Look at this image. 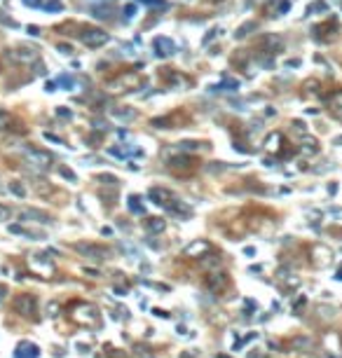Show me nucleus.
Here are the masks:
<instances>
[{"label": "nucleus", "mask_w": 342, "mask_h": 358, "mask_svg": "<svg viewBox=\"0 0 342 358\" xmlns=\"http://www.w3.org/2000/svg\"><path fill=\"white\" fill-rule=\"evenodd\" d=\"M216 358H232V356H227V353H220V356H216Z\"/></svg>", "instance_id": "obj_39"}, {"label": "nucleus", "mask_w": 342, "mask_h": 358, "mask_svg": "<svg viewBox=\"0 0 342 358\" xmlns=\"http://www.w3.org/2000/svg\"><path fill=\"white\" fill-rule=\"evenodd\" d=\"M70 318L82 328H101V311L92 302H73L70 304Z\"/></svg>", "instance_id": "obj_1"}, {"label": "nucleus", "mask_w": 342, "mask_h": 358, "mask_svg": "<svg viewBox=\"0 0 342 358\" xmlns=\"http://www.w3.org/2000/svg\"><path fill=\"white\" fill-rule=\"evenodd\" d=\"M136 82H138L136 75H124V77H120V80L115 82L117 87H120L117 92H127V89H131V84H136Z\"/></svg>", "instance_id": "obj_21"}, {"label": "nucleus", "mask_w": 342, "mask_h": 358, "mask_svg": "<svg viewBox=\"0 0 342 358\" xmlns=\"http://www.w3.org/2000/svg\"><path fill=\"white\" fill-rule=\"evenodd\" d=\"M166 211H169L171 216H176V218H190L192 216L190 206H188L185 202H178V199H171L169 206H166Z\"/></svg>", "instance_id": "obj_13"}, {"label": "nucleus", "mask_w": 342, "mask_h": 358, "mask_svg": "<svg viewBox=\"0 0 342 358\" xmlns=\"http://www.w3.org/2000/svg\"><path fill=\"white\" fill-rule=\"evenodd\" d=\"M145 230L150 232V234H159V232L166 230V220H162V218H148L145 220Z\"/></svg>", "instance_id": "obj_18"}, {"label": "nucleus", "mask_w": 342, "mask_h": 358, "mask_svg": "<svg viewBox=\"0 0 342 358\" xmlns=\"http://www.w3.org/2000/svg\"><path fill=\"white\" fill-rule=\"evenodd\" d=\"M38 356H40V349H38L33 342H19V344H17L14 358H38Z\"/></svg>", "instance_id": "obj_11"}, {"label": "nucleus", "mask_w": 342, "mask_h": 358, "mask_svg": "<svg viewBox=\"0 0 342 358\" xmlns=\"http://www.w3.org/2000/svg\"><path fill=\"white\" fill-rule=\"evenodd\" d=\"M211 253V243L204 241V239H197V241H192L190 246H185L183 248V255L185 257H192V260H202Z\"/></svg>", "instance_id": "obj_8"}, {"label": "nucleus", "mask_w": 342, "mask_h": 358, "mask_svg": "<svg viewBox=\"0 0 342 358\" xmlns=\"http://www.w3.org/2000/svg\"><path fill=\"white\" fill-rule=\"evenodd\" d=\"M155 47L159 49V54H162V56L174 54V42L166 40V38H157V40H155Z\"/></svg>", "instance_id": "obj_20"}, {"label": "nucleus", "mask_w": 342, "mask_h": 358, "mask_svg": "<svg viewBox=\"0 0 342 358\" xmlns=\"http://www.w3.org/2000/svg\"><path fill=\"white\" fill-rule=\"evenodd\" d=\"M326 103H328V108L335 113V115H342V89L340 92H333V94L326 99Z\"/></svg>", "instance_id": "obj_19"}, {"label": "nucleus", "mask_w": 342, "mask_h": 358, "mask_svg": "<svg viewBox=\"0 0 342 358\" xmlns=\"http://www.w3.org/2000/svg\"><path fill=\"white\" fill-rule=\"evenodd\" d=\"M316 138H312V136H305V138H302V152H305V155H314L316 152Z\"/></svg>", "instance_id": "obj_23"}, {"label": "nucleus", "mask_w": 342, "mask_h": 358, "mask_svg": "<svg viewBox=\"0 0 342 358\" xmlns=\"http://www.w3.org/2000/svg\"><path fill=\"white\" fill-rule=\"evenodd\" d=\"M110 358H129V356H127V351H122V349H110Z\"/></svg>", "instance_id": "obj_31"}, {"label": "nucleus", "mask_w": 342, "mask_h": 358, "mask_svg": "<svg viewBox=\"0 0 342 358\" xmlns=\"http://www.w3.org/2000/svg\"><path fill=\"white\" fill-rule=\"evenodd\" d=\"M10 216H12V211L7 209V206H3V204H0V220H7Z\"/></svg>", "instance_id": "obj_32"}, {"label": "nucleus", "mask_w": 342, "mask_h": 358, "mask_svg": "<svg viewBox=\"0 0 342 358\" xmlns=\"http://www.w3.org/2000/svg\"><path fill=\"white\" fill-rule=\"evenodd\" d=\"M96 181L99 183H103V185H108V188H115L117 190V176H110V173H99V176H96Z\"/></svg>", "instance_id": "obj_24"}, {"label": "nucleus", "mask_w": 342, "mask_h": 358, "mask_svg": "<svg viewBox=\"0 0 342 358\" xmlns=\"http://www.w3.org/2000/svg\"><path fill=\"white\" fill-rule=\"evenodd\" d=\"M0 129H5V131H24V124H19L17 117L0 108Z\"/></svg>", "instance_id": "obj_10"}, {"label": "nucleus", "mask_w": 342, "mask_h": 358, "mask_svg": "<svg viewBox=\"0 0 342 358\" xmlns=\"http://www.w3.org/2000/svg\"><path fill=\"white\" fill-rule=\"evenodd\" d=\"M152 314H157V316H162V318L169 316V314H166V311H162V309H152Z\"/></svg>", "instance_id": "obj_37"}, {"label": "nucleus", "mask_w": 342, "mask_h": 358, "mask_svg": "<svg viewBox=\"0 0 342 358\" xmlns=\"http://www.w3.org/2000/svg\"><path fill=\"white\" fill-rule=\"evenodd\" d=\"M35 192L42 197H47V195H52V188H49L45 181H40V183H35Z\"/></svg>", "instance_id": "obj_27"}, {"label": "nucleus", "mask_w": 342, "mask_h": 358, "mask_svg": "<svg viewBox=\"0 0 342 358\" xmlns=\"http://www.w3.org/2000/svg\"><path fill=\"white\" fill-rule=\"evenodd\" d=\"M293 344H295V346H309V339H307V337H305V339L298 337V339H293Z\"/></svg>", "instance_id": "obj_34"}, {"label": "nucleus", "mask_w": 342, "mask_h": 358, "mask_svg": "<svg viewBox=\"0 0 342 358\" xmlns=\"http://www.w3.org/2000/svg\"><path fill=\"white\" fill-rule=\"evenodd\" d=\"M309 257H312V264H314L316 270H326V267L333 264V250H330L326 243H316V246H312Z\"/></svg>", "instance_id": "obj_4"}, {"label": "nucleus", "mask_w": 342, "mask_h": 358, "mask_svg": "<svg viewBox=\"0 0 342 358\" xmlns=\"http://www.w3.org/2000/svg\"><path fill=\"white\" fill-rule=\"evenodd\" d=\"M129 211H131V213H136V216H143V213H145V206L141 204V197H136V195L129 197Z\"/></svg>", "instance_id": "obj_22"}, {"label": "nucleus", "mask_w": 342, "mask_h": 358, "mask_svg": "<svg viewBox=\"0 0 342 358\" xmlns=\"http://www.w3.org/2000/svg\"><path fill=\"white\" fill-rule=\"evenodd\" d=\"M305 304H307V298H305V295H298V298H295V302H293V314H298V311H300Z\"/></svg>", "instance_id": "obj_29"}, {"label": "nucleus", "mask_w": 342, "mask_h": 358, "mask_svg": "<svg viewBox=\"0 0 342 358\" xmlns=\"http://www.w3.org/2000/svg\"><path fill=\"white\" fill-rule=\"evenodd\" d=\"M169 169L178 176H183V173H192V171L197 169V159H192L190 155H178V157H171L169 159Z\"/></svg>", "instance_id": "obj_7"}, {"label": "nucleus", "mask_w": 342, "mask_h": 358, "mask_svg": "<svg viewBox=\"0 0 342 358\" xmlns=\"http://www.w3.org/2000/svg\"><path fill=\"white\" fill-rule=\"evenodd\" d=\"M59 173H61L63 178H68V181H73V183L77 181V176H75V173H73L70 169H66V166H59Z\"/></svg>", "instance_id": "obj_30"}, {"label": "nucleus", "mask_w": 342, "mask_h": 358, "mask_svg": "<svg viewBox=\"0 0 342 358\" xmlns=\"http://www.w3.org/2000/svg\"><path fill=\"white\" fill-rule=\"evenodd\" d=\"M73 248H75L80 255L89 257V260H99V262H103V260H108L110 257V248L99 246V243H75Z\"/></svg>", "instance_id": "obj_5"}, {"label": "nucleus", "mask_w": 342, "mask_h": 358, "mask_svg": "<svg viewBox=\"0 0 342 358\" xmlns=\"http://www.w3.org/2000/svg\"><path fill=\"white\" fill-rule=\"evenodd\" d=\"M227 284H230V279H227L225 272H209L204 279V286L213 295H223L227 291Z\"/></svg>", "instance_id": "obj_6"}, {"label": "nucleus", "mask_w": 342, "mask_h": 358, "mask_svg": "<svg viewBox=\"0 0 342 358\" xmlns=\"http://www.w3.org/2000/svg\"><path fill=\"white\" fill-rule=\"evenodd\" d=\"M10 232L19 234V237H26V239H45V232L31 230V227H24V225H10Z\"/></svg>", "instance_id": "obj_16"}, {"label": "nucleus", "mask_w": 342, "mask_h": 358, "mask_svg": "<svg viewBox=\"0 0 342 358\" xmlns=\"http://www.w3.org/2000/svg\"><path fill=\"white\" fill-rule=\"evenodd\" d=\"M26 159L33 164V166H38V169H49V166H52V162H54L49 152H45V150H38V148H28L26 150Z\"/></svg>", "instance_id": "obj_9"}, {"label": "nucleus", "mask_w": 342, "mask_h": 358, "mask_svg": "<svg viewBox=\"0 0 342 358\" xmlns=\"http://www.w3.org/2000/svg\"><path fill=\"white\" fill-rule=\"evenodd\" d=\"M134 353H136L138 358H152L150 349H148V346H143V344H136V346H134Z\"/></svg>", "instance_id": "obj_28"}, {"label": "nucleus", "mask_w": 342, "mask_h": 358, "mask_svg": "<svg viewBox=\"0 0 342 358\" xmlns=\"http://www.w3.org/2000/svg\"><path fill=\"white\" fill-rule=\"evenodd\" d=\"M56 311H59V304H56V302H49V307H47V316H56Z\"/></svg>", "instance_id": "obj_33"}, {"label": "nucleus", "mask_w": 342, "mask_h": 358, "mask_svg": "<svg viewBox=\"0 0 342 358\" xmlns=\"http://www.w3.org/2000/svg\"><path fill=\"white\" fill-rule=\"evenodd\" d=\"M281 141H284V138H281V134H270V138H267V150H270V152H277Z\"/></svg>", "instance_id": "obj_25"}, {"label": "nucleus", "mask_w": 342, "mask_h": 358, "mask_svg": "<svg viewBox=\"0 0 342 358\" xmlns=\"http://www.w3.org/2000/svg\"><path fill=\"white\" fill-rule=\"evenodd\" d=\"M10 192H12L14 197H19V199H21V197H26V188H24L19 181H12V183H10Z\"/></svg>", "instance_id": "obj_26"}, {"label": "nucleus", "mask_w": 342, "mask_h": 358, "mask_svg": "<svg viewBox=\"0 0 342 358\" xmlns=\"http://www.w3.org/2000/svg\"><path fill=\"white\" fill-rule=\"evenodd\" d=\"M14 309L19 311L24 318H38V300H35V295H31V293H21V295H17L14 298Z\"/></svg>", "instance_id": "obj_3"}, {"label": "nucleus", "mask_w": 342, "mask_h": 358, "mask_svg": "<svg viewBox=\"0 0 342 358\" xmlns=\"http://www.w3.org/2000/svg\"><path fill=\"white\" fill-rule=\"evenodd\" d=\"M84 42H87L89 47H96V45H103V42L108 40V35L103 33V31H94V28H89L87 33H82L80 35Z\"/></svg>", "instance_id": "obj_15"}, {"label": "nucleus", "mask_w": 342, "mask_h": 358, "mask_svg": "<svg viewBox=\"0 0 342 358\" xmlns=\"http://www.w3.org/2000/svg\"><path fill=\"white\" fill-rule=\"evenodd\" d=\"M335 279H337V281H342V267H340V270L335 272Z\"/></svg>", "instance_id": "obj_38"}, {"label": "nucleus", "mask_w": 342, "mask_h": 358, "mask_svg": "<svg viewBox=\"0 0 342 358\" xmlns=\"http://www.w3.org/2000/svg\"><path fill=\"white\" fill-rule=\"evenodd\" d=\"M28 270L42 279H52L56 267H54V262H52V257H47L45 253H33V255L28 257Z\"/></svg>", "instance_id": "obj_2"}, {"label": "nucleus", "mask_w": 342, "mask_h": 358, "mask_svg": "<svg viewBox=\"0 0 342 358\" xmlns=\"http://www.w3.org/2000/svg\"><path fill=\"white\" fill-rule=\"evenodd\" d=\"M59 84L61 87H70V77H59Z\"/></svg>", "instance_id": "obj_36"}, {"label": "nucleus", "mask_w": 342, "mask_h": 358, "mask_svg": "<svg viewBox=\"0 0 342 358\" xmlns=\"http://www.w3.org/2000/svg\"><path fill=\"white\" fill-rule=\"evenodd\" d=\"M279 286H281V291H295L298 286H300V277H295L293 272H288V270H284V272H279Z\"/></svg>", "instance_id": "obj_12"}, {"label": "nucleus", "mask_w": 342, "mask_h": 358, "mask_svg": "<svg viewBox=\"0 0 342 358\" xmlns=\"http://www.w3.org/2000/svg\"><path fill=\"white\" fill-rule=\"evenodd\" d=\"M21 218H33V220H38L42 225H52V216L49 213H42V211H35V209H26L21 213Z\"/></svg>", "instance_id": "obj_17"}, {"label": "nucleus", "mask_w": 342, "mask_h": 358, "mask_svg": "<svg viewBox=\"0 0 342 358\" xmlns=\"http://www.w3.org/2000/svg\"><path fill=\"white\" fill-rule=\"evenodd\" d=\"M84 274H89V277H94V279H99L101 277V272H94V270H82Z\"/></svg>", "instance_id": "obj_35"}, {"label": "nucleus", "mask_w": 342, "mask_h": 358, "mask_svg": "<svg viewBox=\"0 0 342 358\" xmlns=\"http://www.w3.org/2000/svg\"><path fill=\"white\" fill-rule=\"evenodd\" d=\"M148 197H150L155 204H159V206H169V202L174 199V195H171L169 190H164V188H150Z\"/></svg>", "instance_id": "obj_14"}]
</instances>
